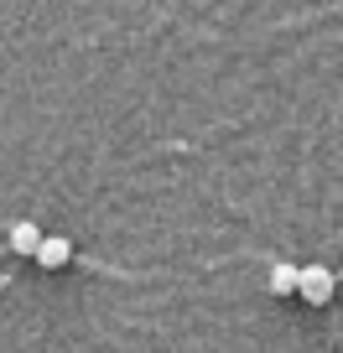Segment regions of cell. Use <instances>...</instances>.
<instances>
[{"instance_id":"2","label":"cell","mask_w":343,"mask_h":353,"mask_svg":"<svg viewBox=\"0 0 343 353\" xmlns=\"http://www.w3.org/2000/svg\"><path fill=\"white\" fill-rule=\"evenodd\" d=\"M42 270H63V265H73V239H63V234H42V244H37L32 254Z\"/></svg>"},{"instance_id":"3","label":"cell","mask_w":343,"mask_h":353,"mask_svg":"<svg viewBox=\"0 0 343 353\" xmlns=\"http://www.w3.org/2000/svg\"><path fill=\"white\" fill-rule=\"evenodd\" d=\"M37 244H42V229H37V223H11V250H16V254H26V260H32Z\"/></svg>"},{"instance_id":"1","label":"cell","mask_w":343,"mask_h":353,"mask_svg":"<svg viewBox=\"0 0 343 353\" xmlns=\"http://www.w3.org/2000/svg\"><path fill=\"white\" fill-rule=\"evenodd\" d=\"M297 296L307 301V307H328V301H333V270H328V265H302Z\"/></svg>"},{"instance_id":"4","label":"cell","mask_w":343,"mask_h":353,"mask_svg":"<svg viewBox=\"0 0 343 353\" xmlns=\"http://www.w3.org/2000/svg\"><path fill=\"white\" fill-rule=\"evenodd\" d=\"M297 276H302V265H271V291L276 296H286V291H297Z\"/></svg>"}]
</instances>
